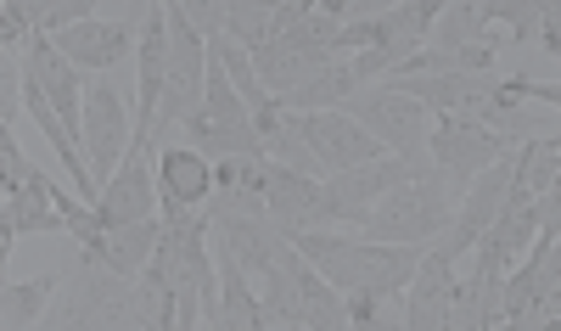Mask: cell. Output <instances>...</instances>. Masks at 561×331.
Wrapping results in <instances>:
<instances>
[{"instance_id":"1","label":"cell","mask_w":561,"mask_h":331,"mask_svg":"<svg viewBox=\"0 0 561 331\" xmlns=\"http://www.w3.org/2000/svg\"><path fill=\"white\" fill-rule=\"evenodd\" d=\"M455 219V185L438 174V163L427 174H415L404 185H393V192L370 208V219L359 225V236H370V242H410V248H433L444 225Z\"/></svg>"},{"instance_id":"2","label":"cell","mask_w":561,"mask_h":331,"mask_svg":"<svg viewBox=\"0 0 561 331\" xmlns=\"http://www.w3.org/2000/svg\"><path fill=\"white\" fill-rule=\"evenodd\" d=\"M208 34L185 18V7L169 0V84H163V107H158V129L152 135H169L174 124H185L192 113H203V96H208Z\"/></svg>"},{"instance_id":"3","label":"cell","mask_w":561,"mask_h":331,"mask_svg":"<svg viewBox=\"0 0 561 331\" xmlns=\"http://www.w3.org/2000/svg\"><path fill=\"white\" fill-rule=\"evenodd\" d=\"M517 140H505L500 129L466 118V113H433V129H427V158L438 163V174L455 185V192H466L489 163H500Z\"/></svg>"},{"instance_id":"4","label":"cell","mask_w":561,"mask_h":331,"mask_svg":"<svg viewBox=\"0 0 561 331\" xmlns=\"http://www.w3.org/2000/svg\"><path fill=\"white\" fill-rule=\"evenodd\" d=\"M343 113H354L370 135L382 140L388 152L399 158H427V129H433V107L415 102L410 90H393V84H377V90H354L343 102Z\"/></svg>"},{"instance_id":"5","label":"cell","mask_w":561,"mask_h":331,"mask_svg":"<svg viewBox=\"0 0 561 331\" xmlns=\"http://www.w3.org/2000/svg\"><path fill=\"white\" fill-rule=\"evenodd\" d=\"M79 140H84V158H90V174H96V185H107L113 169H118L124 152H129V140H135L129 113H124V96L113 90L107 73H96V79L84 84V129H79Z\"/></svg>"},{"instance_id":"6","label":"cell","mask_w":561,"mask_h":331,"mask_svg":"<svg viewBox=\"0 0 561 331\" xmlns=\"http://www.w3.org/2000/svg\"><path fill=\"white\" fill-rule=\"evenodd\" d=\"M135 140L129 147H152L158 107H163V84H169V0L147 12V28L135 39Z\"/></svg>"},{"instance_id":"7","label":"cell","mask_w":561,"mask_h":331,"mask_svg":"<svg viewBox=\"0 0 561 331\" xmlns=\"http://www.w3.org/2000/svg\"><path fill=\"white\" fill-rule=\"evenodd\" d=\"M511 174H517V163H511V152L500 158V163H489L472 185H466V197H460V208H455V219L444 225V236L433 248H444L455 264L478 248V236L500 219V208H505V192H511Z\"/></svg>"},{"instance_id":"8","label":"cell","mask_w":561,"mask_h":331,"mask_svg":"<svg viewBox=\"0 0 561 331\" xmlns=\"http://www.w3.org/2000/svg\"><path fill=\"white\" fill-rule=\"evenodd\" d=\"M298 118V129L309 135V147H314V158L325 163V174H337V169H359V163H370V158H382L388 147L377 135H370L354 113H343V107H320V113H293Z\"/></svg>"},{"instance_id":"9","label":"cell","mask_w":561,"mask_h":331,"mask_svg":"<svg viewBox=\"0 0 561 331\" xmlns=\"http://www.w3.org/2000/svg\"><path fill=\"white\" fill-rule=\"evenodd\" d=\"M455 281H460V264L444 253V248H427L404 287V315L399 326L410 331H444L449 326V304H455Z\"/></svg>"},{"instance_id":"10","label":"cell","mask_w":561,"mask_h":331,"mask_svg":"<svg viewBox=\"0 0 561 331\" xmlns=\"http://www.w3.org/2000/svg\"><path fill=\"white\" fill-rule=\"evenodd\" d=\"M23 73L51 96V107L62 113V124L79 135L84 129V68H73L68 57H62V45H57V34H34L28 39V62H23Z\"/></svg>"},{"instance_id":"11","label":"cell","mask_w":561,"mask_h":331,"mask_svg":"<svg viewBox=\"0 0 561 331\" xmlns=\"http://www.w3.org/2000/svg\"><path fill=\"white\" fill-rule=\"evenodd\" d=\"M158 208H163V192L147 169V147H129L124 163L113 169V180L102 185L96 219H102V230H113V225H129V219H152Z\"/></svg>"},{"instance_id":"12","label":"cell","mask_w":561,"mask_h":331,"mask_svg":"<svg viewBox=\"0 0 561 331\" xmlns=\"http://www.w3.org/2000/svg\"><path fill=\"white\" fill-rule=\"evenodd\" d=\"M51 185H57L51 174L28 163L23 185H18V192H7V214H0V253H12V242H18V236H45V230H68V214L57 208Z\"/></svg>"},{"instance_id":"13","label":"cell","mask_w":561,"mask_h":331,"mask_svg":"<svg viewBox=\"0 0 561 331\" xmlns=\"http://www.w3.org/2000/svg\"><path fill=\"white\" fill-rule=\"evenodd\" d=\"M62 57L84 73H113L129 52H135V28L129 23H107V18H84V23H68L57 34Z\"/></svg>"},{"instance_id":"14","label":"cell","mask_w":561,"mask_h":331,"mask_svg":"<svg viewBox=\"0 0 561 331\" xmlns=\"http://www.w3.org/2000/svg\"><path fill=\"white\" fill-rule=\"evenodd\" d=\"M253 62H259V79H264L270 96L287 102L298 84H309L320 68H332L337 57L325 52V45H309V39H270V45L253 52Z\"/></svg>"},{"instance_id":"15","label":"cell","mask_w":561,"mask_h":331,"mask_svg":"<svg viewBox=\"0 0 561 331\" xmlns=\"http://www.w3.org/2000/svg\"><path fill=\"white\" fill-rule=\"evenodd\" d=\"M264 203H270V219L280 230H309V225H325L320 219V174H304L293 163H275L270 158V185H264Z\"/></svg>"},{"instance_id":"16","label":"cell","mask_w":561,"mask_h":331,"mask_svg":"<svg viewBox=\"0 0 561 331\" xmlns=\"http://www.w3.org/2000/svg\"><path fill=\"white\" fill-rule=\"evenodd\" d=\"M214 264H219V331H264V293H253V275L248 264L230 253L219 236H214Z\"/></svg>"},{"instance_id":"17","label":"cell","mask_w":561,"mask_h":331,"mask_svg":"<svg viewBox=\"0 0 561 331\" xmlns=\"http://www.w3.org/2000/svg\"><path fill=\"white\" fill-rule=\"evenodd\" d=\"M534 236H539V197L528 192V185L511 174V192H505V208H500V219L478 236V242H489L500 259H505V270L517 264V259H528V248H534Z\"/></svg>"},{"instance_id":"18","label":"cell","mask_w":561,"mask_h":331,"mask_svg":"<svg viewBox=\"0 0 561 331\" xmlns=\"http://www.w3.org/2000/svg\"><path fill=\"white\" fill-rule=\"evenodd\" d=\"M158 192L185 203V208H208L214 197V158L197 147H163L158 152Z\"/></svg>"},{"instance_id":"19","label":"cell","mask_w":561,"mask_h":331,"mask_svg":"<svg viewBox=\"0 0 561 331\" xmlns=\"http://www.w3.org/2000/svg\"><path fill=\"white\" fill-rule=\"evenodd\" d=\"M158 236H163V214L113 225L96 259H102L107 270H118V275H140V270H147V259H152V248H158Z\"/></svg>"},{"instance_id":"20","label":"cell","mask_w":561,"mask_h":331,"mask_svg":"<svg viewBox=\"0 0 561 331\" xmlns=\"http://www.w3.org/2000/svg\"><path fill=\"white\" fill-rule=\"evenodd\" d=\"M354 90H365V84H359L354 62H348V57H337L332 68H320V73H314L309 84H298V90H293V96L280 102V107H293V113H320V107H343V102L354 96Z\"/></svg>"},{"instance_id":"21","label":"cell","mask_w":561,"mask_h":331,"mask_svg":"<svg viewBox=\"0 0 561 331\" xmlns=\"http://www.w3.org/2000/svg\"><path fill=\"white\" fill-rule=\"evenodd\" d=\"M62 275H34V281H7L0 293V326L7 331H23V326H45L51 315V293H57Z\"/></svg>"},{"instance_id":"22","label":"cell","mask_w":561,"mask_h":331,"mask_svg":"<svg viewBox=\"0 0 561 331\" xmlns=\"http://www.w3.org/2000/svg\"><path fill=\"white\" fill-rule=\"evenodd\" d=\"M275 18H280V0H225V34L242 39L248 52L275 39Z\"/></svg>"},{"instance_id":"23","label":"cell","mask_w":561,"mask_h":331,"mask_svg":"<svg viewBox=\"0 0 561 331\" xmlns=\"http://www.w3.org/2000/svg\"><path fill=\"white\" fill-rule=\"evenodd\" d=\"M511 163H517V180L528 185V192L545 197L550 180H556V169H561V135H528V140H517Z\"/></svg>"},{"instance_id":"24","label":"cell","mask_w":561,"mask_h":331,"mask_svg":"<svg viewBox=\"0 0 561 331\" xmlns=\"http://www.w3.org/2000/svg\"><path fill=\"white\" fill-rule=\"evenodd\" d=\"M539 18H545L539 0H483V23L489 28H505L511 39H534L539 34Z\"/></svg>"},{"instance_id":"25","label":"cell","mask_w":561,"mask_h":331,"mask_svg":"<svg viewBox=\"0 0 561 331\" xmlns=\"http://www.w3.org/2000/svg\"><path fill=\"white\" fill-rule=\"evenodd\" d=\"M28 18H34V34H62L68 23L96 18V0H28Z\"/></svg>"},{"instance_id":"26","label":"cell","mask_w":561,"mask_h":331,"mask_svg":"<svg viewBox=\"0 0 561 331\" xmlns=\"http://www.w3.org/2000/svg\"><path fill=\"white\" fill-rule=\"evenodd\" d=\"M174 7H185V18L203 34H225V0H174Z\"/></svg>"},{"instance_id":"27","label":"cell","mask_w":561,"mask_h":331,"mask_svg":"<svg viewBox=\"0 0 561 331\" xmlns=\"http://www.w3.org/2000/svg\"><path fill=\"white\" fill-rule=\"evenodd\" d=\"M388 304L393 298H382V293H348V326H382Z\"/></svg>"},{"instance_id":"28","label":"cell","mask_w":561,"mask_h":331,"mask_svg":"<svg viewBox=\"0 0 561 331\" xmlns=\"http://www.w3.org/2000/svg\"><path fill=\"white\" fill-rule=\"evenodd\" d=\"M539 45H545V57L561 62V7H545V18H539Z\"/></svg>"},{"instance_id":"29","label":"cell","mask_w":561,"mask_h":331,"mask_svg":"<svg viewBox=\"0 0 561 331\" xmlns=\"http://www.w3.org/2000/svg\"><path fill=\"white\" fill-rule=\"evenodd\" d=\"M129 7H135V12H152V7H158V0H129Z\"/></svg>"}]
</instances>
